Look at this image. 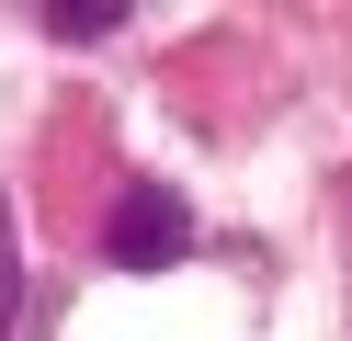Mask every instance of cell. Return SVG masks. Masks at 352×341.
Instances as JSON below:
<instances>
[{
  "label": "cell",
  "instance_id": "cell-2",
  "mask_svg": "<svg viewBox=\"0 0 352 341\" xmlns=\"http://www.w3.org/2000/svg\"><path fill=\"white\" fill-rule=\"evenodd\" d=\"M114 23H125V12H46V34H57V45H102Z\"/></svg>",
  "mask_w": 352,
  "mask_h": 341
},
{
  "label": "cell",
  "instance_id": "cell-3",
  "mask_svg": "<svg viewBox=\"0 0 352 341\" xmlns=\"http://www.w3.org/2000/svg\"><path fill=\"white\" fill-rule=\"evenodd\" d=\"M12 307H23V262H12V205H0V341H12Z\"/></svg>",
  "mask_w": 352,
  "mask_h": 341
},
{
  "label": "cell",
  "instance_id": "cell-1",
  "mask_svg": "<svg viewBox=\"0 0 352 341\" xmlns=\"http://www.w3.org/2000/svg\"><path fill=\"white\" fill-rule=\"evenodd\" d=\"M193 250V205L170 194V182H125L114 216H102V262L114 273H170Z\"/></svg>",
  "mask_w": 352,
  "mask_h": 341
}]
</instances>
